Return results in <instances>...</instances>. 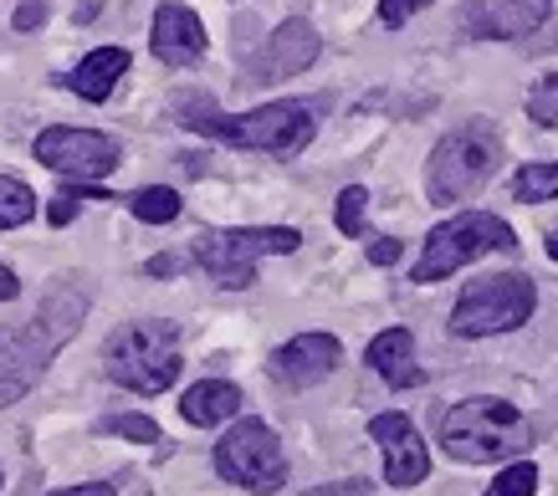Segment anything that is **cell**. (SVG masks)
<instances>
[{
	"label": "cell",
	"instance_id": "obj_1",
	"mask_svg": "<svg viewBox=\"0 0 558 496\" xmlns=\"http://www.w3.org/2000/svg\"><path fill=\"white\" fill-rule=\"evenodd\" d=\"M87 308H93V282L83 272H68L51 282V292L41 297V308L26 318L21 327L0 333V410L16 405L47 379L51 359L77 338Z\"/></svg>",
	"mask_w": 558,
	"mask_h": 496
},
{
	"label": "cell",
	"instance_id": "obj_2",
	"mask_svg": "<svg viewBox=\"0 0 558 496\" xmlns=\"http://www.w3.org/2000/svg\"><path fill=\"white\" fill-rule=\"evenodd\" d=\"M174 113H180L185 128L216 138V144L252 149V154H277V159L303 154L307 144H313V134H318L313 103H298V98L262 103V108H252V113H220V108L205 103V98H180Z\"/></svg>",
	"mask_w": 558,
	"mask_h": 496
},
{
	"label": "cell",
	"instance_id": "obj_3",
	"mask_svg": "<svg viewBox=\"0 0 558 496\" xmlns=\"http://www.w3.org/2000/svg\"><path fill=\"white\" fill-rule=\"evenodd\" d=\"M527 441H533L527 414L497 394H472L440 414V445L461 466H497L527 450Z\"/></svg>",
	"mask_w": 558,
	"mask_h": 496
},
{
	"label": "cell",
	"instance_id": "obj_4",
	"mask_svg": "<svg viewBox=\"0 0 558 496\" xmlns=\"http://www.w3.org/2000/svg\"><path fill=\"white\" fill-rule=\"evenodd\" d=\"M180 323L170 318H144V323H123L102 343V374L119 389L134 394H165L180 379Z\"/></svg>",
	"mask_w": 558,
	"mask_h": 496
},
{
	"label": "cell",
	"instance_id": "obj_5",
	"mask_svg": "<svg viewBox=\"0 0 558 496\" xmlns=\"http://www.w3.org/2000/svg\"><path fill=\"white\" fill-rule=\"evenodd\" d=\"M497 159H502V134H497L492 119H466L461 128H451L430 149V159H425V195H430V206L472 200L476 189L497 174Z\"/></svg>",
	"mask_w": 558,
	"mask_h": 496
},
{
	"label": "cell",
	"instance_id": "obj_6",
	"mask_svg": "<svg viewBox=\"0 0 558 496\" xmlns=\"http://www.w3.org/2000/svg\"><path fill=\"white\" fill-rule=\"evenodd\" d=\"M303 236L292 225H231V231H205L195 240V261L205 276L226 292H241L256 282V261L262 257H292Z\"/></svg>",
	"mask_w": 558,
	"mask_h": 496
},
{
	"label": "cell",
	"instance_id": "obj_7",
	"mask_svg": "<svg viewBox=\"0 0 558 496\" xmlns=\"http://www.w3.org/2000/svg\"><path fill=\"white\" fill-rule=\"evenodd\" d=\"M492 251H518V236L502 215L492 210H461L451 221H440L421 246V261H415V282H440V276L461 272L472 261L492 257Z\"/></svg>",
	"mask_w": 558,
	"mask_h": 496
},
{
	"label": "cell",
	"instance_id": "obj_8",
	"mask_svg": "<svg viewBox=\"0 0 558 496\" xmlns=\"http://www.w3.org/2000/svg\"><path fill=\"white\" fill-rule=\"evenodd\" d=\"M538 308V287L523 272H497L482 276L457 297L451 308V333L457 338H492V333H512L523 327Z\"/></svg>",
	"mask_w": 558,
	"mask_h": 496
},
{
	"label": "cell",
	"instance_id": "obj_9",
	"mask_svg": "<svg viewBox=\"0 0 558 496\" xmlns=\"http://www.w3.org/2000/svg\"><path fill=\"white\" fill-rule=\"evenodd\" d=\"M216 471L220 481H231L241 492L256 496L282 492L288 486V456H282L277 430L262 425V420H236L216 445Z\"/></svg>",
	"mask_w": 558,
	"mask_h": 496
},
{
	"label": "cell",
	"instance_id": "obj_10",
	"mask_svg": "<svg viewBox=\"0 0 558 496\" xmlns=\"http://www.w3.org/2000/svg\"><path fill=\"white\" fill-rule=\"evenodd\" d=\"M32 154L36 164H47L62 179H108L119 170L123 144L98 128H47V134H36Z\"/></svg>",
	"mask_w": 558,
	"mask_h": 496
},
{
	"label": "cell",
	"instance_id": "obj_11",
	"mask_svg": "<svg viewBox=\"0 0 558 496\" xmlns=\"http://www.w3.org/2000/svg\"><path fill=\"white\" fill-rule=\"evenodd\" d=\"M457 21L472 41H523L554 21V0H466Z\"/></svg>",
	"mask_w": 558,
	"mask_h": 496
},
{
	"label": "cell",
	"instance_id": "obj_12",
	"mask_svg": "<svg viewBox=\"0 0 558 496\" xmlns=\"http://www.w3.org/2000/svg\"><path fill=\"white\" fill-rule=\"evenodd\" d=\"M374 445L385 450V486H421L430 476V450H425L415 420L400 410H385L369 420Z\"/></svg>",
	"mask_w": 558,
	"mask_h": 496
},
{
	"label": "cell",
	"instance_id": "obj_13",
	"mask_svg": "<svg viewBox=\"0 0 558 496\" xmlns=\"http://www.w3.org/2000/svg\"><path fill=\"white\" fill-rule=\"evenodd\" d=\"M343 363V343L333 333H298L267 359V374L282 389H313Z\"/></svg>",
	"mask_w": 558,
	"mask_h": 496
},
{
	"label": "cell",
	"instance_id": "obj_14",
	"mask_svg": "<svg viewBox=\"0 0 558 496\" xmlns=\"http://www.w3.org/2000/svg\"><path fill=\"white\" fill-rule=\"evenodd\" d=\"M318 52H323V41L307 21H282V26L267 36V47L256 52V62L246 67V77H252V83H282V77H298V72L313 67Z\"/></svg>",
	"mask_w": 558,
	"mask_h": 496
},
{
	"label": "cell",
	"instance_id": "obj_15",
	"mask_svg": "<svg viewBox=\"0 0 558 496\" xmlns=\"http://www.w3.org/2000/svg\"><path fill=\"white\" fill-rule=\"evenodd\" d=\"M149 52L165 62V67H195L205 57V26L190 5H174L165 0L154 11V26H149Z\"/></svg>",
	"mask_w": 558,
	"mask_h": 496
},
{
	"label": "cell",
	"instance_id": "obj_16",
	"mask_svg": "<svg viewBox=\"0 0 558 496\" xmlns=\"http://www.w3.org/2000/svg\"><path fill=\"white\" fill-rule=\"evenodd\" d=\"M364 363L385 379L389 389H415V384H425V369L415 363V333H410V327H385V333L364 348Z\"/></svg>",
	"mask_w": 558,
	"mask_h": 496
},
{
	"label": "cell",
	"instance_id": "obj_17",
	"mask_svg": "<svg viewBox=\"0 0 558 496\" xmlns=\"http://www.w3.org/2000/svg\"><path fill=\"white\" fill-rule=\"evenodd\" d=\"M119 77H129V52L123 47H98L68 72V92H77L87 103H108Z\"/></svg>",
	"mask_w": 558,
	"mask_h": 496
},
{
	"label": "cell",
	"instance_id": "obj_18",
	"mask_svg": "<svg viewBox=\"0 0 558 496\" xmlns=\"http://www.w3.org/2000/svg\"><path fill=\"white\" fill-rule=\"evenodd\" d=\"M241 405H246V399H241V389L231 384V379H201V384H190V389H185V399H180V414H185L190 425L210 430V425L236 420Z\"/></svg>",
	"mask_w": 558,
	"mask_h": 496
},
{
	"label": "cell",
	"instance_id": "obj_19",
	"mask_svg": "<svg viewBox=\"0 0 558 496\" xmlns=\"http://www.w3.org/2000/svg\"><path fill=\"white\" fill-rule=\"evenodd\" d=\"M26 221H36V189L16 174H0V231H16Z\"/></svg>",
	"mask_w": 558,
	"mask_h": 496
},
{
	"label": "cell",
	"instance_id": "obj_20",
	"mask_svg": "<svg viewBox=\"0 0 558 496\" xmlns=\"http://www.w3.org/2000/svg\"><path fill=\"white\" fill-rule=\"evenodd\" d=\"M129 200V210H134L144 225H170L174 215H180V195H174L170 185H144L134 189V195H123Z\"/></svg>",
	"mask_w": 558,
	"mask_h": 496
},
{
	"label": "cell",
	"instance_id": "obj_21",
	"mask_svg": "<svg viewBox=\"0 0 558 496\" xmlns=\"http://www.w3.org/2000/svg\"><path fill=\"white\" fill-rule=\"evenodd\" d=\"M512 200L538 206V200H558V159L554 164H523L512 174Z\"/></svg>",
	"mask_w": 558,
	"mask_h": 496
},
{
	"label": "cell",
	"instance_id": "obj_22",
	"mask_svg": "<svg viewBox=\"0 0 558 496\" xmlns=\"http://www.w3.org/2000/svg\"><path fill=\"white\" fill-rule=\"evenodd\" d=\"M538 492V466L533 461H512L508 471H497V481L487 486V496H533Z\"/></svg>",
	"mask_w": 558,
	"mask_h": 496
},
{
	"label": "cell",
	"instance_id": "obj_23",
	"mask_svg": "<svg viewBox=\"0 0 558 496\" xmlns=\"http://www.w3.org/2000/svg\"><path fill=\"white\" fill-rule=\"evenodd\" d=\"M527 119L538 128H558V72L538 77V87L527 92Z\"/></svg>",
	"mask_w": 558,
	"mask_h": 496
},
{
	"label": "cell",
	"instance_id": "obj_24",
	"mask_svg": "<svg viewBox=\"0 0 558 496\" xmlns=\"http://www.w3.org/2000/svg\"><path fill=\"white\" fill-rule=\"evenodd\" d=\"M364 206H369V189L364 185H349L339 195V206H333V225H339L343 236H364Z\"/></svg>",
	"mask_w": 558,
	"mask_h": 496
},
{
	"label": "cell",
	"instance_id": "obj_25",
	"mask_svg": "<svg viewBox=\"0 0 558 496\" xmlns=\"http://www.w3.org/2000/svg\"><path fill=\"white\" fill-rule=\"evenodd\" d=\"M102 430H108V435H123V441H138V445H159V425H154L149 414H108Z\"/></svg>",
	"mask_w": 558,
	"mask_h": 496
},
{
	"label": "cell",
	"instance_id": "obj_26",
	"mask_svg": "<svg viewBox=\"0 0 558 496\" xmlns=\"http://www.w3.org/2000/svg\"><path fill=\"white\" fill-rule=\"evenodd\" d=\"M430 0H379V21H385L389 32H400L410 16H421Z\"/></svg>",
	"mask_w": 558,
	"mask_h": 496
},
{
	"label": "cell",
	"instance_id": "obj_27",
	"mask_svg": "<svg viewBox=\"0 0 558 496\" xmlns=\"http://www.w3.org/2000/svg\"><path fill=\"white\" fill-rule=\"evenodd\" d=\"M77 210H83V200H77L72 189H57V195H51V206H47V221L51 225H72L77 221Z\"/></svg>",
	"mask_w": 558,
	"mask_h": 496
},
{
	"label": "cell",
	"instance_id": "obj_28",
	"mask_svg": "<svg viewBox=\"0 0 558 496\" xmlns=\"http://www.w3.org/2000/svg\"><path fill=\"white\" fill-rule=\"evenodd\" d=\"M47 16H51V0H21L16 16H11V26H16V32H36Z\"/></svg>",
	"mask_w": 558,
	"mask_h": 496
},
{
	"label": "cell",
	"instance_id": "obj_29",
	"mask_svg": "<svg viewBox=\"0 0 558 496\" xmlns=\"http://www.w3.org/2000/svg\"><path fill=\"white\" fill-rule=\"evenodd\" d=\"M400 257H405V246H400L395 236H374L369 240V261H374V266H395Z\"/></svg>",
	"mask_w": 558,
	"mask_h": 496
},
{
	"label": "cell",
	"instance_id": "obj_30",
	"mask_svg": "<svg viewBox=\"0 0 558 496\" xmlns=\"http://www.w3.org/2000/svg\"><path fill=\"white\" fill-rule=\"evenodd\" d=\"M47 496H119V486H108V481H87V486H68V492H47Z\"/></svg>",
	"mask_w": 558,
	"mask_h": 496
},
{
	"label": "cell",
	"instance_id": "obj_31",
	"mask_svg": "<svg viewBox=\"0 0 558 496\" xmlns=\"http://www.w3.org/2000/svg\"><path fill=\"white\" fill-rule=\"evenodd\" d=\"M180 266H185L180 257H149V266H144V272H149V276H174Z\"/></svg>",
	"mask_w": 558,
	"mask_h": 496
},
{
	"label": "cell",
	"instance_id": "obj_32",
	"mask_svg": "<svg viewBox=\"0 0 558 496\" xmlns=\"http://www.w3.org/2000/svg\"><path fill=\"white\" fill-rule=\"evenodd\" d=\"M16 297H21L16 272H11V266H0V302H16Z\"/></svg>",
	"mask_w": 558,
	"mask_h": 496
},
{
	"label": "cell",
	"instance_id": "obj_33",
	"mask_svg": "<svg viewBox=\"0 0 558 496\" xmlns=\"http://www.w3.org/2000/svg\"><path fill=\"white\" fill-rule=\"evenodd\" d=\"M307 496H369V486L364 481H343V492L333 486V492H307Z\"/></svg>",
	"mask_w": 558,
	"mask_h": 496
},
{
	"label": "cell",
	"instance_id": "obj_34",
	"mask_svg": "<svg viewBox=\"0 0 558 496\" xmlns=\"http://www.w3.org/2000/svg\"><path fill=\"white\" fill-rule=\"evenodd\" d=\"M98 11H102L98 0H87V5H77V26H87V21H98Z\"/></svg>",
	"mask_w": 558,
	"mask_h": 496
},
{
	"label": "cell",
	"instance_id": "obj_35",
	"mask_svg": "<svg viewBox=\"0 0 558 496\" xmlns=\"http://www.w3.org/2000/svg\"><path fill=\"white\" fill-rule=\"evenodd\" d=\"M548 257L558 261V231H554V236H548Z\"/></svg>",
	"mask_w": 558,
	"mask_h": 496
},
{
	"label": "cell",
	"instance_id": "obj_36",
	"mask_svg": "<svg viewBox=\"0 0 558 496\" xmlns=\"http://www.w3.org/2000/svg\"><path fill=\"white\" fill-rule=\"evenodd\" d=\"M0 486H5V466H0Z\"/></svg>",
	"mask_w": 558,
	"mask_h": 496
}]
</instances>
